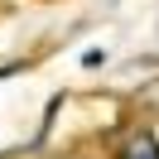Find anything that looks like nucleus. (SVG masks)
<instances>
[{
    "label": "nucleus",
    "instance_id": "nucleus-1",
    "mask_svg": "<svg viewBox=\"0 0 159 159\" xmlns=\"http://www.w3.org/2000/svg\"><path fill=\"white\" fill-rule=\"evenodd\" d=\"M116 159H159V125H135L116 145Z\"/></svg>",
    "mask_w": 159,
    "mask_h": 159
}]
</instances>
